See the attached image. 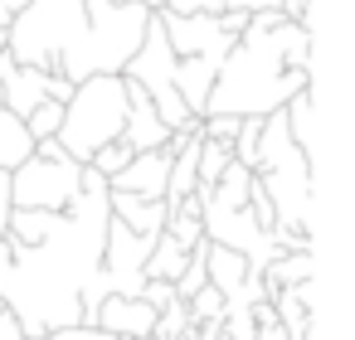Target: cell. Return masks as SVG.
Segmentation results:
<instances>
[{"mask_svg": "<svg viewBox=\"0 0 355 340\" xmlns=\"http://www.w3.org/2000/svg\"><path fill=\"white\" fill-rule=\"evenodd\" d=\"M83 35L54 59L49 73H64L69 83H83L93 73H122V64L137 54L151 10L141 0H127V6H107V0H83Z\"/></svg>", "mask_w": 355, "mask_h": 340, "instance_id": "obj_1", "label": "cell"}, {"mask_svg": "<svg viewBox=\"0 0 355 340\" xmlns=\"http://www.w3.org/2000/svg\"><path fill=\"white\" fill-rule=\"evenodd\" d=\"M122 127H127V78L122 73H93L64 102V122H59L54 141L69 151V161L88 165L98 146L122 136Z\"/></svg>", "mask_w": 355, "mask_h": 340, "instance_id": "obj_2", "label": "cell"}, {"mask_svg": "<svg viewBox=\"0 0 355 340\" xmlns=\"http://www.w3.org/2000/svg\"><path fill=\"white\" fill-rule=\"evenodd\" d=\"M83 25H88L83 0H30L10 20L6 54L30 69H54V59L83 35Z\"/></svg>", "mask_w": 355, "mask_h": 340, "instance_id": "obj_3", "label": "cell"}, {"mask_svg": "<svg viewBox=\"0 0 355 340\" xmlns=\"http://www.w3.org/2000/svg\"><path fill=\"white\" fill-rule=\"evenodd\" d=\"M78 161H40L30 156L25 165L10 170V204L15 209H44V214H64L78 199Z\"/></svg>", "mask_w": 355, "mask_h": 340, "instance_id": "obj_4", "label": "cell"}, {"mask_svg": "<svg viewBox=\"0 0 355 340\" xmlns=\"http://www.w3.org/2000/svg\"><path fill=\"white\" fill-rule=\"evenodd\" d=\"M93 325L107 330V335H117V340H141V335L156 330V311H151L137 292H112V296L98 301Z\"/></svg>", "mask_w": 355, "mask_h": 340, "instance_id": "obj_5", "label": "cell"}, {"mask_svg": "<svg viewBox=\"0 0 355 340\" xmlns=\"http://www.w3.org/2000/svg\"><path fill=\"white\" fill-rule=\"evenodd\" d=\"M166 175H171V151L156 146V151H137L132 165H127L122 175L107 180V190L141 195V199H166Z\"/></svg>", "mask_w": 355, "mask_h": 340, "instance_id": "obj_6", "label": "cell"}, {"mask_svg": "<svg viewBox=\"0 0 355 340\" xmlns=\"http://www.w3.org/2000/svg\"><path fill=\"white\" fill-rule=\"evenodd\" d=\"M122 141L132 151H156V146L171 141V132L161 127V117H156V107L146 98V88L132 83V78H127V127H122Z\"/></svg>", "mask_w": 355, "mask_h": 340, "instance_id": "obj_7", "label": "cell"}, {"mask_svg": "<svg viewBox=\"0 0 355 340\" xmlns=\"http://www.w3.org/2000/svg\"><path fill=\"white\" fill-rule=\"evenodd\" d=\"M107 214L132 229L137 238H156L171 219V204L166 199H141V195H122V190H107Z\"/></svg>", "mask_w": 355, "mask_h": 340, "instance_id": "obj_8", "label": "cell"}, {"mask_svg": "<svg viewBox=\"0 0 355 340\" xmlns=\"http://www.w3.org/2000/svg\"><path fill=\"white\" fill-rule=\"evenodd\" d=\"M49 98V69H30V64H15L6 78H0V107L15 112V117H30L40 102Z\"/></svg>", "mask_w": 355, "mask_h": 340, "instance_id": "obj_9", "label": "cell"}, {"mask_svg": "<svg viewBox=\"0 0 355 340\" xmlns=\"http://www.w3.org/2000/svg\"><path fill=\"white\" fill-rule=\"evenodd\" d=\"M219 64L224 59H175V93H180V102L200 117L205 112V98H209V88H214V73H219Z\"/></svg>", "mask_w": 355, "mask_h": 340, "instance_id": "obj_10", "label": "cell"}, {"mask_svg": "<svg viewBox=\"0 0 355 340\" xmlns=\"http://www.w3.org/2000/svg\"><path fill=\"white\" fill-rule=\"evenodd\" d=\"M205 277H209V287L229 301V296H239V292H243V282H248V277H258V272H248V258H243V253L209 243V253H205Z\"/></svg>", "mask_w": 355, "mask_h": 340, "instance_id": "obj_11", "label": "cell"}, {"mask_svg": "<svg viewBox=\"0 0 355 340\" xmlns=\"http://www.w3.org/2000/svg\"><path fill=\"white\" fill-rule=\"evenodd\" d=\"M263 292H282V287H302V282H316V253H277L263 272Z\"/></svg>", "mask_w": 355, "mask_h": 340, "instance_id": "obj_12", "label": "cell"}, {"mask_svg": "<svg viewBox=\"0 0 355 340\" xmlns=\"http://www.w3.org/2000/svg\"><path fill=\"white\" fill-rule=\"evenodd\" d=\"M185 258H190V253H185V248L161 229V233L151 238V253H146V262H141V277H146V282H171V287H175V277H180V267H185Z\"/></svg>", "mask_w": 355, "mask_h": 340, "instance_id": "obj_13", "label": "cell"}, {"mask_svg": "<svg viewBox=\"0 0 355 340\" xmlns=\"http://www.w3.org/2000/svg\"><path fill=\"white\" fill-rule=\"evenodd\" d=\"M30 156H35V136H30L25 117H15V112L0 107V170H15Z\"/></svg>", "mask_w": 355, "mask_h": 340, "instance_id": "obj_14", "label": "cell"}, {"mask_svg": "<svg viewBox=\"0 0 355 340\" xmlns=\"http://www.w3.org/2000/svg\"><path fill=\"white\" fill-rule=\"evenodd\" d=\"M54 224H59V214H44V209H10L6 233H10L25 253H35V248H44V243H49Z\"/></svg>", "mask_w": 355, "mask_h": 340, "instance_id": "obj_15", "label": "cell"}, {"mask_svg": "<svg viewBox=\"0 0 355 340\" xmlns=\"http://www.w3.org/2000/svg\"><path fill=\"white\" fill-rule=\"evenodd\" d=\"M132 156H137V151H132V146H127V141L117 136V141H107V146H98L88 165H93V170H98L103 180H112V175H122V170L132 165Z\"/></svg>", "mask_w": 355, "mask_h": 340, "instance_id": "obj_16", "label": "cell"}, {"mask_svg": "<svg viewBox=\"0 0 355 340\" xmlns=\"http://www.w3.org/2000/svg\"><path fill=\"white\" fill-rule=\"evenodd\" d=\"M59 122H64V102H40L30 117H25V127H30V136L35 141H49V136H59Z\"/></svg>", "mask_w": 355, "mask_h": 340, "instance_id": "obj_17", "label": "cell"}, {"mask_svg": "<svg viewBox=\"0 0 355 340\" xmlns=\"http://www.w3.org/2000/svg\"><path fill=\"white\" fill-rule=\"evenodd\" d=\"M185 316H190V325H205V321H219L224 316V296L214 292V287H200L190 301H185Z\"/></svg>", "mask_w": 355, "mask_h": 340, "instance_id": "obj_18", "label": "cell"}, {"mask_svg": "<svg viewBox=\"0 0 355 340\" xmlns=\"http://www.w3.org/2000/svg\"><path fill=\"white\" fill-rule=\"evenodd\" d=\"M258 132H263V117H243L239 122V136H234V161L253 170V156H258Z\"/></svg>", "mask_w": 355, "mask_h": 340, "instance_id": "obj_19", "label": "cell"}, {"mask_svg": "<svg viewBox=\"0 0 355 340\" xmlns=\"http://www.w3.org/2000/svg\"><path fill=\"white\" fill-rule=\"evenodd\" d=\"M190 330V316H185V301H175V306H166V311H156V340H180Z\"/></svg>", "mask_w": 355, "mask_h": 340, "instance_id": "obj_20", "label": "cell"}, {"mask_svg": "<svg viewBox=\"0 0 355 340\" xmlns=\"http://www.w3.org/2000/svg\"><path fill=\"white\" fill-rule=\"evenodd\" d=\"M137 296H141V301H146L151 311H166V306H175V301H180L171 282H146V277H141V287H137Z\"/></svg>", "mask_w": 355, "mask_h": 340, "instance_id": "obj_21", "label": "cell"}, {"mask_svg": "<svg viewBox=\"0 0 355 340\" xmlns=\"http://www.w3.org/2000/svg\"><path fill=\"white\" fill-rule=\"evenodd\" d=\"M166 10H175V15H224V10H234V0H171Z\"/></svg>", "mask_w": 355, "mask_h": 340, "instance_id": "obj_22", "label": "cell"}, {"mask_svg": "<svg viewBox=\"0 0 355 340\" xmlns=\"http://www.w3.org/2000/svg\"><path fill=\"white\" fill-rule=\"evenodd\" d=\"M40 340H117V335H107V330H98V325H54V330H44Z\"/></svg>", "mask_w": 355, "mask_h": 340, "instance_id": "obj_23", "label": "cell"}, {"mask_svg": "<svg viewBox=\"0 0 355 340\" xmlns=\"http://www.w3.org/2000/svg\"><path fill=\"white\" fill-rule=\"evenodd\" d=\"M10 170H0V238H6V224H10Z\"/></svg>", "mask_w": 355, "mask_h": 340, "instance_id": "obj_24", "label": "cell"}, {"mask_svg": "<svg viewBox=\"0 0 355 340\" xmlns=\"http://www.w3.org/2000/svg\"><path fill=\"white\" fill-rule=\"evenodd\" d=\"M0 340H25V325H20V316L10 306L0 311Z\"/></svg>", "mask_w": 355, "mask_h": 340, "instance_id": "obj_25", "label": "cell"}, {"mask_svg": "<svg viewBox=\"0 0 355 340\" xmlns=\"http://www.w3.org/2000/svg\"><path fill=\"white\" fill-rule=\"evenodd\" d=\"M73 88H78V83H69L64 73H49V102H69Z\"/></svg>", "mask_w": 355, "mask_h": 340, "instance_id": "obj_26", "label": "cell"}, {"mask_svg": "<svg viewBox=\"0 0 355 340\" xmlns=\"http://www.w3.org/2000/svg\"><path fill=\"white\" fill-rule=\"evenodd\" d=\"M253 340H287V330H282V325H258Z\"/></svg>", "mask_w": 355, "mask_h": 340, "instance_id": "obj_27", "label": "cell"}, {"mask_svg": "<svg viewBox=\"0 0 355 340\" xmlns=\"http://www.w3.org/2000/svg\"><path fill=\"white\" fill-rule=\"evenodd\" d=\"M10 20H15L10 10H0V49H6V35H10Z\"/></svg>", "mask_w": 355, "mask_h": 340, "instance_id": "obj_28", "label": "cell"}, {"mask_svg": "<svg viewBox=\"0 0 355 340\" xmlns=\"http://www.w3.org/2000/svg\"><path fill=\"white\" fill-rule=\"evenodd\" d=\"M141 6H146V10H166V6H171V0H141Z\"/></svg>", "mask_w": 355, "mask_h": 340, "instance_id": "obj_29", "label": "cell"}, {"mask_svg": "<svg viewBox=\"0 0 355 340\" xmlns=\"http://www.w3.org/2000/svg\"><path fill=\"white\" fill-rule=\"evenodd\" d=\"M0 311H6V296H0Z\"/></svg>", "mask_w": 355, "mask_h": 340, "instance_id": "obj_30", "label": "cell"}, {"mask_svg": "<svg viewBox=\"0 0 355 340\" xmlns=\"http://www.w3.org/2000/svg\"><path fill=\"white\" fill-rule=\"evenodd\" d=\"M141 340H156V335H141Z\"/></svg>", "mask_w": 355, "mask_h": 340, "instance_id": "obj_31", "label": "cell"}]
</instances>
